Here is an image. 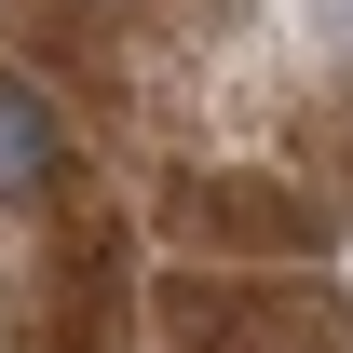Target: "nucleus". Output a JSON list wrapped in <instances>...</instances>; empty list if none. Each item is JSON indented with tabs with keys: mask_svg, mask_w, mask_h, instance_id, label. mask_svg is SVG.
<instances>
[{
	"mask_svg": "<svg viewBox=\"0 0 353 353\" xmlns=\"http://www.w3.org/2000/svg\"><path fill=\"white\" fill-rule=\"evenodd\" d=\"M190 245H245V259H285V245H326L299 190H272V176H190V204H176Z\"/></svg>",
	"mask_w": 353,
	"mask_h": 353,
	"instance_id": "nucleus-1",
	"label": "nucleus"
},
{
	"mask_svg": "<svg viewBox=\"0 0 353 353\" xmlns=\"http://www.w3.org/2000/svg\"><path fill=\"white\" fill-rule=\"evenodd\" d=\"M54 176H68V136H54V109L14 68H0V204H41Z\"/></svg>",
	"mask_w": 353,
	"mask_h": 353,
	"instance_id": "nucleus-2",
	"label": "nucleus"
}]
</instances>
